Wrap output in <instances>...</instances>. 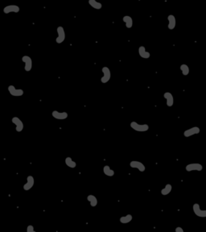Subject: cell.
<instances>
[{
	"instance_id": "6da1fadb",
	"label": "cell",
	"mask_w": 206,
	"mask_h": 232,
	"mask_svg": "<svg viewBox=\"0 0 206 232\" xmlns=\"http://www.w3.org/2000/svg\"><path fill=\"white\" fill-rule=\"evenodd\" d=\"M130 126H131V128L133 129L134 131H135V132H147V131L149 130V126L147 125V124H146V123L139 124V123H138L137 122L133 121V122H131Z\"/></svg>"
},
{
	"instance_id": "7a4b0ae2",
	"label": "cell",
	"mask_w": 206,
	"mask_h": 232,
	"mask_svg": "<svg viewBox=\"0 0 206 232\" xmlns=\"http://www.w3.org/2000/svg\"><path fill=\"white\" fill-rule=\"evenodd\" d=\"M102 72L103 73L102 78H101V82L102 84H106L107 82H109L110 78H111V72H110V69L107 67V66H104L102 69Z\"/></svg>"
},
{
	"instance_id": "3957f363",
	"label": "cell",
	"mask_w": 206,
	"mask_h": 232,
	"mask_svg": "<svg viewBox=\"0 0 206 232\" xmlns=\"http://www.w3.org/2000/svg\"><path fill=\"white\" fill-rule=\"evenodd\" d=\"M56 31H57V37L56 39V42L57 44H62L63 42L65 41L66 37L65 31V29L63 28L62 26H59L57 28H56Z\"/></svg>"
},
{
	"instance_id": "277c9868",
	"label": "cell",
	"mask_w": 206,
	"mask_h": 232,
	"mask_svg": "<svg viewBox=\"0 0 206 232\" xmlns=\"http://www.w3.org/2000/svg\"><path fill=\"white\" fill-rule=\"evenodd\" d=\"M7 90L9 91L10 94L13 97H21L24 94V92L22 89H16L13 85H10L7 88Z\"/></svg>"
},
{
	"instance_id": "5b68a950",
	"label": "cell",
	"mask_w": 206,
	"mask_h": 232,
	"mask_svg": "<svg viewBox=\"0 0 206 232\" xmlns=\"http://www.w3.org/2000/svg\"><path fill=\"white\" fill-rule=\"evenodd\" d=\"M193 210L194 213L197 217L200 218H206V210H201L200 206L198 203L193 204Z\"/></svg>"
},
{
	"instance_id": "8992f818",
	"label": "cell",
	"mask_w": 206,
	"mask_h": 232,
	"mask_svg": "<svg viewBox=\"0 0 206 232\" xmlns=\"http://www.w3.org/2000/svg\"><path fill=\"white\" fill-rule=\"evenodd\" d=\"M200 132V127H191V128L189 129H187L186 131H184V137H186V138H188V137H191V136H193V135H198Z\"/></svg>"
},
{
	"instance_id": "52a82bcc",
	"label": "cell",
	"mask_w": 206,
	"mask_h": 232,
	"mask_svg": "<svg viewBox=\"0 0 206 232\" xmlns=\"http://www.w3.org/2000/svg\"><path fill=\"white\" fill-rule=\"evenodd\" d=\"M22 61L24 63V70L26 72H30L32 69V60L29 56H23L22 57Z\"/></svg>"
},
{
	"instance_id": "ba28073f",
	"label": "cell",
	"mask_w": 206,
	"mask_h": 232,
	"mask_svg": "<svg viewBox=\"0 0 206 232\" xmlns=\"http://www.w3.org/2000/svg\"><path fill=\"white\" fill-rule=\"evenodd\" d=\"M130 166L132 169H136L141 173H143L144 171L146 170V167L143 164L140 162V161H138V160H132L130 162Z\"/></svg>"
},
{
	"instance_id": "9c48e42d",
	"label": "cell",
	"mask_w": 206,
	"mask_h": 232,
	"mask_svg": "<svg viewBox=\"0 0 206 232\" xmlns=\"http://www.w3.org/2000/svg\"><path fill=\"white\" fill-rule=\"evenodd\" d=\"M185 169L187 172H192V171H198L200 172L203 169V166L199 163H192L188 164L185 167Z\"/></svg>"
},
{
	"instance_id": "30bf717a",
	"label": "cell",
	"mask_w": 206,
	"mask_h": 232,
	"mask_svg": "<svg viewBox=\"0 0 206 232\" xmlns=\"http://www.w3.org/2000/svg\"><path fill=\"white\" fill-rule=\"evenodd\" d=\"M11 122H12L13 124L16 125V130L17 132H21L23 130V123L22 120L18 118V117H13L11 119Z\"/></svg>"
},
{
	"instance_id": "8fae6325",
	"label": "cell",
	"mask_w": 206,
	"mask_h": 232,
	"mask_svg": "<svg viewBox=\"0 0 206 232\" xmlns=\"http://www.w3.org/2000/svg\"><path fill=\"white\" fill-rule=\"evenodd\" d=\"M20 8L19 6L11 4V5H7L3 8V12L5 14H10V13H18L19 12Z\"/></svg>"
},
{
	"instance_id": "7c38bea8",
	"label": "cell",
	"mask_w": 206,
	"mask_h": 232,
	"mask_svg": "<svg viewBox=\"0 0 206 232\" xmlns=\"http://www.w3.org/2000/svg\"><path fill=\"white\" fill-rule=\"evenodd\" d=\"M34 185H35L34 177H33L31 175L28 176V177H27V182L23 185V189H24L25 191H28V190H30V189L34 186Z\"/></svg>"
},
{
	"instance_id": "4fadbf2b",
	"label": "cell",
	"mask_w": 206,
	"mask_h": 232,
	"mask_svg": "<svg viewBox=\"0 0 206 232\" xmlns=\"http://www.w3.org/2000/svg\"><path fill=\"white\" fill-rule=\"evenodd\" d=\"M52 116L54 119H58V120H64L68 118V113L67 112H60L57 110H53L52 112Z\"/></svg>"
},
{
	"instance_id": "5bb4252c",
	"label": "cell",
	"mask_w": 206,
	"mask_h": 232,
	"mask_svg": "<svg viewBox=\"0 0 206 232\" xmlns=\"http://www.w3.org/2000/svg\"><path fill=\"white\" fill-rule=\"evenodd\" d=\"M163 97L166 99V104L168 107H172L174 104V97L172 93L166 92L163 94Z\"/></svg>"
},
{
	"instance_id": "9a60e30c",
	"label": "cell",
	"mask_w": 206,
	"mask_h": 232,
	"mask_svg": "<svg viewBox=\"0 0 206 232\" xmlns=\"http://www.w3.org/2000/svg\"><path fill=\"white\" fill-rule=\"evenodd\" d=\"M139 55L143 59H148L151 57V53L146 50V48L144 46H140L139 48Z\"/></svg>"
},
{
	"instance_id": "2e32d148",
	"label": "cell",
	"mask_w": 206,
	"mask_h": 232,
	"mask_svg": "<svg viewBox=\"0 0 206 232\" xmlns=\"http://www.w3.org/2000/svg\"><path fill=\"white\" fill-rule=\"evenodd\" d=\"M168 28L169 30H173L175 28V25H176V19H175V17L173 15H169L168 16Z\"/></svg>"
},
{
	"instance_id": "e0dca14e",
	"label": "cell",
	"mask_w": 206,
	"mask_h": 232,
	"mask_svg": "<svg viewBox=\"0 0 206 232\" xmlns=\"http://www.w3.org/2000/svg\"><path fill=\"white\" fill-rule=\"evenodd\" d=\"M122 21L126 23V27L127 28H131L133 26V19L130 16H124L122 17Z\"/></svg>"
},
{
	"instance_id": "ac0fdd59",
	"label": "cell",
	"mask_w": 206,
	"mask_h": 232,
	"mask_svg": "<svg viewBox=\"0 0 206 232\" xmlns=\"http://www.w3.org/2000/svg\"><path fill=\"white\" fill-rule=\"evenodd\" d=\"M87 200H88V201L90 202V204L91 206L92 207L97 206V203H98V201H97V198H96L94 195H93V194L88 195Z\"/></svg>"
},
{
	"instance_id": "d6986e66",
	"label": "cell",
	"mask_w": 206,
	"mask_h": 232,
	"mask_svg": "<svg viewBox=\"0 0 206 232\" xmlns=\"http://www.w3.org/2000/svg\"><path fill=\"white\" fill-rule=\"evenodd\" d=\"M103 173L107 176H114V171L109 166V165H105L103 167Z\"/></svg>"
},
{
	"instance_id": "ffe728a7",
	"label": "cell",
	"mask_w": 206,
	"mask_h": 232,
	"mask_svg": "<svg viewBox=\"0 0 206 232\" xmlns=\"http://www.w3.org/2000/svg\"><path fill=\"white\" fill-rule=\"evenodd\" d=\"M65 163L67 166L69 168H71V169H75L77 167V163H76L74 160H72L71 157H66L65 160Z\"/></svg>"
},
{
	"instance_id": "44dd1931",
	"label": "cell",
	"mask_w": 206,
	"mask_h": 232,
	"mask_svg": "<svg viewBox=\"0 0 206 232\" xmlns=\"http://www.w3.org/2000/svg\"><path fill=\"white\" fill-rule=\"evenodd\" d=\"M132 219H133V216L131 213H128L125 216H122L120 218V223H122V224H127V223H131Z\"/></svg>"
},
{
	"instance_id": "7402d4cb",
	"label": "cell",
	"mask_w": 206,
	"mask_h": 232,
	"mask_svg": "<svg viewBox=\"0 0 206 232\" xmlns=\"http://www.w3.org/2000/svg\"><path fill=\"white\" fill-rule=\"evenodd\" d=\"M89 4L90 5V6L96 10H100L102 7V4L97 2V0H89Z\"/></svg>"
},
{
	"instance_id": "603a6c76",
	"label": "cell",
	"mask_w": 206,
	"mask_h": 232,
	"mask_svg": "<svg viewBox=\"0 0 206 232\" xmlns=\"http://www.w3.org/2000/svg\"><path fill=\"white\" fill-rule=\"evenodd\" d=\"M172 190V185L171 184H167V185L164 186V188H163L161 189V194L163 195V196H166V195H168Z\"/></svg>"
},
{
	"instance_id": "cb8c5ba5",
	"label": "cell",
	"mask_w": 206,
	"mask_h": 232,
	"mask_svg": "<svg viewBox=\"0 0 206 232\" xmlns=\"http://www.w3.org/2000/svg\"><path fill=\"white\" fill-rule=\"evenodd\" d=\"M180 69L181 72H182V74L184 76H188L189 74L190 69H189V67H188L187 65H185V64L181 65L180 67Z\"/></svg>"
},
{
	"instance_id": "d4e9b609",
	"label": "cell",
	"mask_w": 206,
	"mask_h": 232,
	"mask_svg": "<svg viewBox=\"0 0 206 232\" xmlns=\"http://www.w3.org/2000/svg\"><path fill=\"white\" fill-rule=\"evenodd\" d=\"M27 231L28 232H36L34 229V226L32 225H28V227H27Z\"/></svg>"
},
{
	"instance_id": "484cf974",
	"label": "cell",
	"mask_w": 206,
	"mask_h": 232,
	"mask_svg": "<svg viewBox=\"0 0 206 232\" xmlns=\"http://www.w3.org/2000/svg\"><path fill=\"white\" fill-rule=\"evenodd\" d=\"M175 231V232H184V229L182 227H180V226H177Z\"/></svg>"
}]
</instances>
